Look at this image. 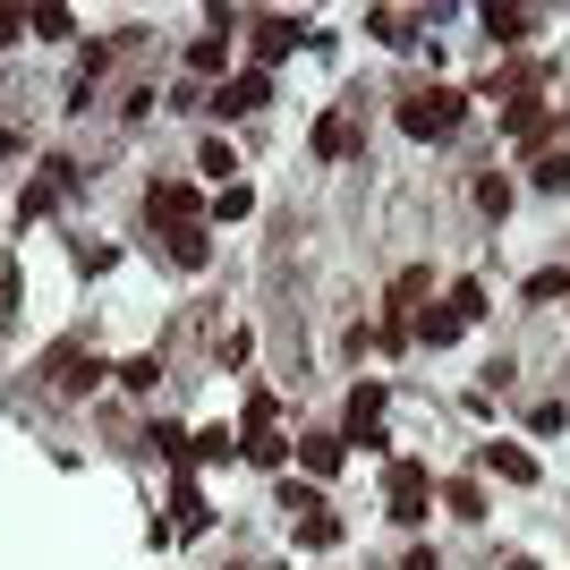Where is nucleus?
<instances>
[{"label":"nucleus","mask_w":570,"mask_h":570,"mask_svg":"<svg viewBox=\"0 0 570 570\" xmlns=\"http://www.w3.org/2000/svg\"><path fill=\"white\" fill-rule=\"evenodd\" d=\"M460 120H469L460 86H409V95H401V128H409L417 145H443V136H460Z\"/></svg>","instance_id":"1"},{"label":"nucleus","mask_w":570,"mask_h":570,"mask_svg":"<svg viewBox=\"0 0 570 570\" xmlns=\"http://www.w3.org/2000/svg\"><path fill=\"white\" fill-rule=\"evenodd\" d=\"M426 503H435L426 460H392V528H426Z\"/></svg>","instance_id":"2"},{"label":"nucleus","mask_w":570,"mask_h":570,"mask_svg":"<svg viewBox=\"0 0 570 570\" xmlns=\"http://www.w3.org/2000/svg\"><path fill=\"white\" fill-rule=\"evenodd\" d=\"M52 383H61L68 401H86L95 383H111V366H102V358H86V341H61V349H52Z\"/></svg>","instance_id":"3"},{"label":"nucleus","mask_w":570,"mask_h":570,"mask_svg":"<svg viewBox=\"0 0 570 570\" xmlns=\"http://www.w3.org/2000/svg\"><path fill=\"white\" fill-rule=\"evenodd\" d=\"M145 213H154V230H188V222H205V213H196V188H188V179H162V188H145Z\"/></svg>","instance_id":"4"},{"label":"nucleus","mask_w":570,"mask_h":570,"mask_svg":"<svg viewBox=\"0 0 570 570\" xmlns=\"http://www.w3.org/2000/svg\"><path fill=\"white\" fill-rule=\"evenodd\" d=\"M264 102H273V77H264V68H239V77H222L213 111H222V120H239V111H264Z\"/></svg>","instance_id":"5"},{"label":"nucleus","mask_w":570,"mask_h":570,"mask_svg":"<svg viewBox=\"0 0 570 570\" xmlns=\"http://www.w3.org/2000/svg\"><path fill=\"white\" fill-rule=\"evenodd\" d=\"M205 519H213V511H205V494L179 476V485H171V537H205Z\"/></svg>","instance_id":"6"},{"label":"nucleus","mask_w":570,"mask_h":570,"mask_svg":"<svg viewBox=\"0 0 570 570\" xmlns=\"http://www.w3.org/2000/svg\"><path fill=\"white\" fill-rule=\"evenodd\" d=\"M375 426H383V383H358V392H349V435H366V451H383Z\"/></svg>","instance_id":"7"},{"label":"nucleus","mask_w":570,"mask_h":570,"mask_svg":"<svg viewBox=\"0 0 570 570\" xmlns=\"http://www.w3.org/2000/svg\"><path fill=\"white\" fill-rule=\"evenodd\" d=\"M289 52H298V26H289V18H255V68L289 61Z\"/></svg>","instance_id":"8"},{"label":"nucleus","mask_w":570,"mask_h":570,"mask_svg":"<svg viewBox=\"0 0 570 570\" xmlns=\"http://www.w3.org/2000/svg\"><path fill=\"white\" fill-rule=\"evenodd\" d=\"M162 248H171V264H179V273H205V255H213V230L188 222V230H171Z\"/></svg>","instance_id":"9"},{"label":"nucleus","mask_w":570,"mask_h":570,"mask_svg":"<svg viewBox=\"0 0 570 570\" xmlns=\"http://www.w3.org/2000/svg\"><path fill=\"white\" fill-rule=\"evenodd\" d=\"M316 154H324V162L358 154V120H349V111H324V120H316Z\"/></svg>","instance_id":"10"},{"label":"nucleus","mask_w":570,"mask_h":570,"mask_svg":"<svg viewBox=\"0 0 570 570\" xmlns=\"http://www.w3.org/2000/svg\"><path fill=\"white\" fill-rule=\"evenodd\" d=\"M476 460H485V469H494V476H511V485H537V460H528V451H519V443H485V451H476Z\"/></svg>","instance_id":"11"},{"label":"nucleus","mask_w":570,"mask_h":570,"mask_svg":"<svg viewBox=\"0 0 570 570\" xmlns=\"http://www.w3.org/2000/svg\"><path fill=\"white\" fill-rule=\"evenodd\" d=\"M528 26H537V9H503V0H494V9H485V34H494V43H528Z\"/></svg>","instance_id":"12"},{"label":"nucleus","mask_w":570,"mask_h":570,"mask_svg":"<svg viewBox=\"0 0 570 570\" xmlns=\"http://www.w3.org/2000/svg\"><path fill=\"white\" fill-rule=\"evenodd\" d=\"M239 460H255V469H282V460H289V443L273 435V426H248V435H239Z\"/></svg>","instance_id":"13"},{"label":"nucleus","mask_w":570,"mask_h":570,"mask_svg":"<svg viewBox=\"0 0 570 570\" xmlns=\"http://www.w3.org/2000/svg\"><path fill=\"white\" fill-rule=\"evenodd\" d=\"M460 332H469V324L451 316V307H426V316L409 324V341H435V349H451V341H460Z\"/></svg>","instance_id":"14"},{"label":"nucleus","mask_w":570,"mask_h":570,"mask_svg":"<svg viewBox=\"0 0 570 570\" xmlns=\"http://www.w3.org/2000/svg\"><path fill=\"white\" fill-rule=\"evenodd\" d=\"M341 435H307V443H298V460H307V476H341Z\"/></svg>","instance_id":"15"},{"label":"nucleus","mask_w":570,"mask_h":570,"mask_svg":"<svg viewBox=\"0 0 570 570\" xmlns=\"http://www.w3.org/2000/svg\"><path fill=\"white\" fill-rule=\"evenodd\" d=\"M289 519H298V545H316V553H324V545H341V519H332V511H289Z\"/></svg>","instance_id":"16"},{"label":"nucleus","mask_w":570,"mask_h":570,"mask_svg":"<svg viewBox=\"0 0 570 570\" xmlns=\"http://www.w3.org/2000/svg\"><path fill=\"white\" fill-rule=\"evenodd\" d=\"M26 34H43V43H68V34H77V18H68L61 0H43V9H26Z\"/></svg>","instance_id":"17"},{"label":"nucleus","mask_w":570,"mask_h":570,"mask_svg":"<svg viewBox=\"0 0 570 570\" xmlns=\"http://www.w3.org/2000/svg\"><path fill=\"white\" fill-rule=\"evenodd\" d=\"M426 289H435V273H426V264H409V273H401V282H392V307H401V316H409V307H426Z\"/></svg>","instance_id":"18"},{"label":"nucleus","mask_w":570,"mask_h":570,"mask_svg":"<svg viewBox=\"0 0 570 570\" xmlns=\"http://www.w3.org/2000/svg\"><path fill=\"white\" fill-rule=\"evenodd\" d=\"M188 68H196V77H222V68H230V43H222V34L188 43Z\"/></svg>","instance_id":"19"},{"label":"nucleus","mask_w":570,"mask_h":570,"mask_svg":"<svg viewBox=\"0 0 570 570\" xmlns=\"http://www.w3.org/2000/svg\"><path fill=\"white\" fill-rule=\"evenodd\" d=\"M366 34H375V43H409L417 18H409V9H375V18H366Z\"/></svg>","instance_id":"20"},{"label":"nucleus","mask_w":570,"mask_h":570,"mask_svg":"<svg viewBox=\"0 0 570 570\" xmlns=\"http://www.w3.org/2000/svg\"><path fill=\"white\" fill-rule=\"evenodd\" d=\"M196 162H205V179H222V188L239 179V162H230V145H222V136H205V145H196Z\"/></svg>","instance_id":"21"},{"label":"nucleus","mask_w":570,"mask_h":570,"mask_svg":"<svg viewBox=\"0 0 570 570\" xmlns=\"http://www.w3.org/2000/svg\"><path fill=\"white\" fill-rule=\"evenodd\" d=\"M443 503H451V519H485V494H476L469 476H451V485H443Z\"/></svg>","instance_id":"22"},{"label":"nucleus","mask_w":570,"mask_h":570,"mask_svg":"<svg viewBox=\"0 0 570 570\" xmlns=\"http://www.w3.org/2000/svg\"><path fill=\"white\" fill-rule=\"evenodd\" d=\"M255 213V188H239V179H230L222 196H213V222H248Z\"/></svg>","instance_id":"23"},{"label":"nucleus","mask_w":570,"mask_h":570,"mask_svg":"<svg viewBox=\"0 0 570 570\" xmlns=\"http://www.w3.org/2000/svg\"><path fill=\"white\" fill-rule=\"evenodd\" d=\"M528 298H537V307H553V298H570V273H562V264H545V273H528Z\"/></svg>","instance_id":"24"},{"label":"nucleus","mask_w":570,"mask_h":570,"mask_svg":"<svg viewBox=\"0 0 570 570\" xmlns=\"http://www.w3.org/2000/svg\"><path fill=\"white\" fill-rule=\"evenodd\" d=\"M537 188H553V196L570 188V154H562V145H545V154H537Z\"/></svg>","instance_id":"25"},{"label":"nucleus","mask_w":570,"mask_h":570,"mask_svg":"<svg viewBox=\"0 0 570 570\" xmlns=\"http://www.w3.org/2000/svg\"><path fill=\"white\" fill-rule=\"evenodd\" d=\"M443 307H451L460 324H476V316H485V289H476V282H451V298H443Z\"/></svg>","instance_id":"26"},{"label":"nucleus","mask_w":570,"mask_h":570,"mask_svg":"<svg viewBox=\"0 0 570 570\" xmlns=\"http://www.w3.org/2000/svg\"><path fill=\"white\" fill-rule=\"evenodd\" d=\"M230 451H239V435L213 426V435H196V443H188V460H230Z\"/></svg>","instance_id":"27"},{"label":"nucleus","mask_w":570,"mask_h":570,"mask_svg":"<svg viewBox=\"0 0 570 570\" xmlns=\"http://www.w3.org/2000/svg\"><path fill=\"white\" fill-rule=\"evenodd\" d=\"M476 213H494V222L511 213V188H503V179H476Z\"/></svg>","instance_id":"28"},{"label":"nucleus","mask_w":570,"mask_h":570,"mask_svg":"<svg viewBox=\"0 0 570 570\" xmlns=\"http://www.w3.org/2000/svg\"><path fill=\"white\" fill-rule=\"evenodd\" d=\"M120 383H128V392H154V383H162V366H154V358H128V366H120Z\"/></svg>","instance_id":"29"},{"label":"nucleus","mask_w":570,"mask_h":570,"mask_svg":"<svg viewBox=\"0 0 570 570\" xmlns=\"http://www.w3.org/2000/svg\"><path fill=\"white\" fill-rule=\"evenodd\" d=\"M528 426H537V435H562L570 409H562V401H537V409H528Z\"/></svg>","instance_id":"30"},{"label":"nucleus","mask_w":570,"mask_h":570,"mask_svg":"<svg viewBox=\"0 0 570 570\" xmlns=\"http://www.w3.org/2000/svg\"><path fill=\"white\" fill-rule=\"evenodd\" d=\"M0 324H18V264H0Z\"/></svg>","instance_id":"31"},{"label":"nucleus","mask_w":570,"mask_h":570,"mask_svg":"<svg viewBox=\"0 0 570 570\" xmlns=\"http://www.w3.org/2000/svg\"><path fill=\"white\" fill-rule=\"evenodd\" d=\"M26 34V9H0V43H18Z\"/></svg>","instance_id":"32"},{"label":"nucleus","mask_w":570,"mask_h":570,"mask_svg":"<svg viewBox=\"0 0 570 570\" xmlns=\"http://www.w3.org/2000/svg\"><path fill=\"white\" fill-rule=\"evenodd\" d=\"M401 570H435V553H426V545H409V553H401Z\"/></svg>","instance_id":"33"},{"label":"nucleus","mask_w":570,"mask_h":570,"mask_svg":"<svg viewBox=\"0 0 570 570\" xmlns=\"http://www.w3.org/2000/svg\"><path fill=\"white\" fill-rule=\"evenodd\" d=\"M0 154H18V136H9V128H0Z\"/></svg>","instance_id":"34"},{"label":"nucleus","mask_w":570,"mask_h":570,"mask_svg":"<svg viewBox=\"0 0 570 570\" xmlns=\"http://www.w3.org/2000/svg\"><path fill=\"white\" fill-rule=\"evenodd\" d=\"M503 570H537V562H528V553H519V562H503Z\"/></svg>","instance_id":"35"}]
</instances>
